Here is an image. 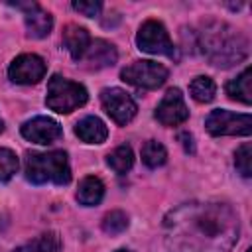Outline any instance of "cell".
<instances>
[{
	"mask_svg": "<svg viewBox=\"0 0 252 252\" xmlns=\"http://www.w3.org/2000/svg\"><path fill=\"white\" fill-rule=\"evenodd\" d=\"M165 234L175 252H230L238 219L224 203H187L165 217Z\"/></svg>",
	"mask_w": 252,
	"mask_h": 252,
	"instance_id": "obj_1",
	"label": "cell"
},
{
	"mask_svg": "<svg viewBox=\"0 0 252 252\" xmlns=\"http://www.w3.org/2000/svg\"><path fill=\"white\" fill-rule=\"evenodd\" d=\"M199 45L207 59L217 67H232L248 57V39L224 22H207Z\"/></svg>",
	"mask_w": 252,
	"mask_h": 252,
	"instance_id": "obj_2",
	"label": "cell"
},
{
	"mask_svg": "<svg viewBox=\"0 0 252 252\" xmlns=\"http://www.w3.org/2000/svg\"><path fill=\"white\" fill-rule=\"evenodd\" d=\"M26 177L28 181L41 185V183H55L67 185L71 181V169L67 154L61 150L45 152V154H28L26 156Z\"/></svg>",
	"mask_w": 252,
	"mask_h": 252,
	"instance_id": "obj_3",
	"label": "cell"
},
{
	"mask_svg": "<svg viewBox=\"0 0 252 252\" xmlns=\"http://www.w3.org/2000/svg\"><path fill=\"white\" fill-rule=\"evenodd\" d=\"M89 94L87 89L75 81H69L61 75H53L47 83V96H45V104L59 112V114H69L75 108L83 106L87 102Z\"/></svg>",
	"mask_w": 252,
	"mask_h": 252,
	"instance_id": "obj_4",
	"label": "cell"
},
{
	"mask_svg": "<svg viewBox=\"0 0 252 252\" xmlns=\"http://www.w3.org/2000/svg\"><path fill=\"white\" fill-rule=\"evenodd\" d=\"M205 126L213 136H250L252 118L248 112L236 114L224 108H217L205 118Z\"/></svg>",
	"mask_w": 252,
	"mask_h": 252,
	"instance_id": "obj_5",
	"label": "cell"
},
{
	"mask_svg": "<svg viewBox=\"0 0 252 252\" xmlns=\"http://www.w3.org/2000/svg\"><path fill=\"white\" fill-rule=\"evenodd\" d=\"M136 43H138V49H142L146 53L177 57L175 45L169 39L167 30L158 20H148V22L142 24V28H140V32L136 35Z\"/></svg>",
	"mask_w": 252,
	"mask_h": 252,
	"instance_id": "obj_6",
	"label": "cell"
},
{
	"mask_svg": "<svg viewBox=\"0 0 252 252\" xmlns=\"http://www.w3.org/2000/svg\"><path fill=\"white\" fill-rule=\"evenodd\" d=\"M120 77L122 81L134 87H140V89H158L165 83L167 69L161 63L142 59V61H134L128 67H124L120 71Z\"/></svg>",
	"mask_w": 252,
	"mask_h": 252,
	"instance_id": "obj_7",
	"label": "cell"
},
{
	"mask_svg": "<svg viewBox=\"0 0 252 252\" xmlns=\"http://www.w3.org/2000/svg\"><path fill=\"white\" fill-rule=\"evenodd\" d=\"M100 102H102V108L106 110V114L120 126L128 124L134 116H136V102L134 98L122 91V89H116V87H110V89H104L100 93Z\"/></svg>",
	"mask_w": 252,
	"mask_h": 252,
	"instance_id": "obj_8",
	"label": "cell"
},
{
	"mask_svg": "<svg viewBox=\"0 0 252 252\" xmlns=\"http://www.w3.org/2000/svg\"><path fill=\"white\" fill-rule=\"evenodd\" d=\"M45 71H47V65L39 55L24 53L12 61L8 69V77L18 85H35L45 77Z\"/></svg>",
	"mask_w": 252,
	"mask_h": 252,
	"instance_id": "obj_9",
	"label": "cell"
},
{
	"mask_svg": "<svg viewBox=\"0 0 252 252\" xmlns=\"http://www.w3.org/2000/svg\"><path fill=\"white\" fill-rule=\"evenodd\" d=\"M156 118L163 126H177L189 118V110L179 89H169L163 94V98L156 108Z\"/></svg>",
	"mask_w": 252,
	"mask_h": 252,
	"instance_id": "obj_10",
	"label": "cell"
},
{
	"mask_svg": "<svg viewBox=\"0 0 252 252\" xmlns=\"http://www.w3.org/2000/svg\"><path fill=\"white\" fill-rule=\"evenodd\" d=\"M22 136L33 144H53L63 136V128L49 116H35L22 124Z\"/></svg>",
	"mask_w": 252,
	"mask_h": 252,
	"instance_id": "obj_11",
	"label": "cell"
},
{
	"mask_svg": "<svg viewBox=\"0 0 252 252\" xmlns=\"http://www.w3.org/2000/svg\"><path fill=\"white\" fill-rule=\"evenodd\" d=\"M16 8L24 10V18H26V30H28V35L30 37H35V39H41V37H47L51 28H53V18L47 10H43L39 4L35 2H16L14 4Z\"/></svg>",
	"mask_w": 252,
	"mask_h": 252,
	"instance_id": "obj_12",
	"label": "cell"
},
{
	"mask_svg": "<svg viewBox=\"0 0 252 252\" xmlns=\"http://www.w3.org/2000/svg\"><path fill=\"white\" fill-rule=\"evenodd\" d=\"M116 59H118V53L112 43L104 39H94L89 43L81 61H85L89 69H104V67H112Z\"/></svg>",
	"mask_w": 252,
	"mask_h": 252,
	"instance_id": "obj_13",
	"label": "cell"
},
{
	"mask_svg": "<svg viewBox=\"0 0 252 252\" xmlns=\"http://www.w3.org/2000/svg\"><path fill=\"white\" fill-rule=\"evenodd\" d=\"M63 45L65 49L69 51V55L75 59V61H81L89 43H91V35L85 28L77 26V24H69L65 30H63Z\"/></svg>",
	"mask_w": 252,
	"mask_h": 252,
	"instance_id": "obj_14",
	"label": "cell"
},
{
	"mask_svg": "<svg viewBox=\"0 0 252 252\" xmlns=\"http://www.w3.org/2000/svg\"><path fill=\"white\" fill-rule=\"evenodd\" d=\"M75 134L87 144H102L108 136V128L98 116H85L77 122Z\"/></svg>",
	"mask_w": 252,
	"mask_h": 252,
	"instance_id": "obj_15",
	"label": "cell"
},
{
	"mask_svg": "<svg viewBox=\"0 0 252 252\" xmlns=\"http://www.w3.org/2000/svg\"><path fill=\"white\" fill-rule=\"evenodd\" d=\"M104 197V183L94 177V175H89L85 177L81 183H79V189H77V201L85 207H93V205H98Z\"/></svg>",
	"mask_w": 252,
	"mask_h": 252,
	"instance_id": "obj_16",
	"label": "cell"
},
{
	"mask_svg": "<svg viewBox=\"0 0 252 252\" xmlns=\"http://www.w3.org/2000/svg\"><path fill=\"white\" fill-rule=\"evenodd\" d=\"M61 248V238L57 232L49 230V232H43L32 240H28L26 244L18 246L14 252H57Z\"/></svg>",
	"mask_w": 252,
	"mask_h": 252,
	"instance_id": "obj_17",
	"label": "cell"
},
{
	"mask_svg": "<svg viewBox=\"0 0 252 252\" xmlns=\"http://www.w3.org/2000/svg\"><path fill=\"white\" fill-rule=\"evenodd\" d=\"M250 67H246L236 79L228 81L226 83V94L234 100H240L244 104H250L252 102V91H250Z\"/></svg>",
	"mask_w": 252,
	"mask_h": 252,
	"instance_id": "obj_18",
	"label": "cell"
},
{
	"mask_svg": "<svg viewBox=\"0 0 252 252\" xmlns=\"http://www.w3.org/2000/svg\"><path fill=\"white\" fill-rule=\"evenodd\" d=\"M189 93L197 102H211L217 94V85L211 77L199 75L189 83Z\"/></svg>",
	"mask_w": 252,
	"mask_h": 252,
	"instance_id": "obj_19",
	"label": "cell"
},
{
	"mask_svg": "<svg viewBox=\"0 0 252 252\" xmlns=\"http://www.w3.org/2000/svg\"><path fill=\"white\" fill-rule=\"evenodd\" d=\"M167 159V150L163 148V144L156 142V140H148L144 146H142V161L148 165V167H159L163 165Z\"/></svg>",
	"mask_w": 252,
	"mask_h": 252,
	"instance_id": "obj_20",
	"label": "cell"
},
{
	"mask_svg": "<svg viewBox=\"0 0 252 252\" xmlns=\"http://www.w3.org/2000/svg\"><path fill=\"white\" fill-rule=\"evenodd\" d=\"M108 165L116 171V173H126L132 163H134V154H132V148L130 146H118L116 150H112L106 158Z\"/></svg>",
	"mask_w": 252,
	"mask_h": 252,
	"instance_id": "obj_21",
	"label": "cell"
},
{
	"mask_svg": "<svg viewBox=\"0 0 252 252\" xmlns=\"http://www.w3.org/2000/svg\"><path fill=\"white\" fill-rule=\"evenodd\" d=\"M128 226V217L122 211H110L102 219V230L106 234H120Z\"/></svg>",
	"mask_w": 252,
	"mask_h": 252,
	"instance_id": "obj_22",
	"label": "cell"
},
{
	"mask_svg": "<svg viewBox=\"0 0 252 252\" xmlns=\"http://www.w3.org/2000/svg\"><path fill=\"white\" fill-rule=\"evenodd\" d=\"M18 171V158L12 150L0 148V181L12 179V175Z\"/></svg>",
	"mask_w": 252,
	"mask_h": 252,
	"instance_id": "obj_23",
	"label": "cell"
},
{
	"mask_svg": "<svg viewBox=\"0 0 252 252\" xmlns=\"http://www.w3.org/2000/svg\"><path fill=\"white\" fill-rule=\"evenodd\" d=\"M234 163H236V169L240 171L242 177H250L252 175V148L250 144H242L236 154H234Z\"/></svg>",
	"mask_w": 252,
	"mask_h": 252,
	"instance_id": "obj_24",
	"label": "cell"
},
{
	"mask_svg": "<svg viewBox=\"0 0 252 252\" xmlns=\"http://www.w3.org/2000/svg\"><path fill=\"white\" fill-rule=\"evenodd\" d=\"M73 8L77 12H81L83 16H89V18H94L100 14L102 10V4L98 0H91V2H85V0H79V2H73Z\"/></svg>",
	"mask_w": 252,
	"mask_h": 252,
	"instance_id": "obj_25",
	"label": "cell"
},
{
	"mask_svg": "<svg viewBox=\"0 0 252 252\" xmlns=\"http://www.w3.org/2000/svg\"><path fill=\"white\" fill-rule=\"evenodd\" d=\"M179 140H183V146H185V152H193V138H191V134H187V132H183V134H179Z\"/></svg>",
	"mask_w": 252,
	"mask_h": 252,
	"instance_id": "obj_26",
	"label": "cell"
},
{
	"mask_svg": "<svg viewBox=\"0 0 252 252\" xmlns=\"http://www.w3.org/2000/svg\"><path fill=\"white\" fill-rule=\"evenodd\" d=\"M4 130V122H2V118H0V132Z\"/></svg>",
	"mask_w": 252,
	"mask_h": 252,
	"instance_id": "obj_27",
	"label": "cell"
},
{
	"mask_svg": "<svg viewBox=\"0 0 252 252\" xmlns=\"http://www.w3.org/2000/svg\"><path fill=\"white\" fill-rule=\"evenodd\" d=\"M116 252H130V250H116Z\"/></svg>",
	"mask_w": 252,
	"mask_h": 252,
	"instance_id": "obj_28",
	"label": "cell"
},
{
	"mask_svg": "<svg viewBox=\"0 0 252 252\" xmlns=\"http://www.w3.org/2000/svg\"><path fill=\"white\" fill-rule=\"evenodd\" d=\"M246 252H252V250H250V248H246Z\"/></svg>",
	"mask_w": 252,
	"mask_h": 252,
	"instance_id": "obj_29",
	"label": "cell"
}]
</instances>
